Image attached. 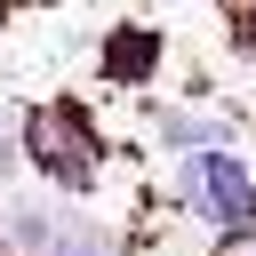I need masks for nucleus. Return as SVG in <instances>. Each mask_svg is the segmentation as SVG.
Listing matches in <instances>:
<instances>
[{
  "instance_id": "0eeeda50",
  "label": "nucleus",
  "mask_w": 256,
  "mask_h": 256,
  "mask_svg": "<svg viewBox=\"0 0 256 256\" xmlns=\"http://www.w3.org/2000/svg\"><path fill=\"white\" fill-rule=\"evenodd\" d=\"M232 8H240V48L256 56V0H232Z\"/></svg>"
},
{
  "instance_id": "6e6552de",
  "label": "nucleus",
  "mask_w": 256,
  "mask_h": 256,
  "mask_svg": "<svg viewBox=\"0 0 256 256\" xmlns=\"http://www.w3.org/2000/svg\"><path fill=\"white\" fill-rule=\"evenodd\" d=\"M0 32H8V0H0Z\"/></svg>"
},
{
  "instance_id": "9d476101",
  "label": "nucleus",
  "mask_w": 256,
  "mask_h": 256,
  "mask_svg": "<svg viewBox=\"0 0 256 256\" xmlns=\"http://www.w3.org/2000/svg\"><path fill=\"white\" fill-rule=\"evenodd\" d=\"M240 256H256V248H240Z\"/></svg>"
},
{
  "instance_id": "9b49d317",
  "label": "nucleus",
  "mask_w": 256,
  "mask_h": 256,
  "mask_svg": "<svg viewBox=\"0 0 256 256\" xmlns=\"http://www.w3.org/2000/svg\"><path fill=\"white\" fill-rule=\"evenodd\" d=\"M208 256H224V248H208Z\"/></svg>"
},
{
  "instance_id": "f257e3e1",
  "label": "nucleus",
  "mask_w": 256,
  "mask_h": 256,
  "mask_svg": "<svg viewBox=\"0 0 256 256\" xmlns=\"http://www.w3.org/2000/svg\"><path fill=\"white\" fill-rule=\"evenodd\" d=\"M16 160L32 168L40 192H56V200H96V192H104L112 136H104V120H96L88 96L56 88V96H40V104L16 112Z\"/></svg>"
},
{
  "instance_id": "1a4fd4ad",
  "label": "nucleus",
  "mask_w": 256,
  "mask_h": 256,
  "mask_svg": "<svg viewBox=\"0 0 256 256\" xmlns=\"http://www.w3.org/2000/svg\"><path fill=\"white\" fill-rule=\"evenodd\" d=\"M0 256H16V248H0Z\"/></svg>"
},
{
  "instance_id": "f03ea898",
  "label": "nucleus",
  "mask_w": 256,
  "mask_h": 256,
  "mask_svg": "<svg viewBox=\"0 0 256 256\" xmlns=\"http://www.w3.org/2000/svg\"><path fill=\"white\" fill-rule=\"evenodd\" d=\"M168 208L224 256L256 248V168L240 144H208V152H184L168 160Z\"/></svg>"
},
{
  "instance_id": "7ed1b4c3",
  "label": "nucleus",
  "mask_w": 256,
  "mask_h": 256,
  "mask_svg": "<svg viewBox=\"0 0 256 256\" xmlns=\"http://www.w3.org/2000/svg\"><path fill=\"white\" fill-rule=\"evenodd\" d=\"M144 144L160 152V160H184V152H208V144H240V128H232V112H216V104H184V96H144Z\"/></svg>"
},
{
  "instance_id": "423d86ee",
  "label": "nucleus",
  "mask_w": 256,
  "mask_h": 256,
  "mask_svg": "<svg viewBox=\"0 0 256 256\" xmlns=\"http://www.w3.org/2000/svg\"><path fill=\"white\" fill-rule=\"evenodd\" d=\"M16 168H24V160H16V112L0 104V184H16Z\"/></svg>"
},
{
  "instance_id": "39448f33",
  "label": "nucleus",
  "mask_w": 256,
  "mask_h": 256,
  "mask_svg": "<svg viewBox=\"0 0 256 256\" xmlns=\"http://www.w3.org/2000/svg\"><path fill=\"white\" fill-rule=\"evenodd\" d=\"M32 256H136V248H128V232H120L112 216H96L88 200H64L56 232H48Z\"/></svg>"
},
{
  "instance_id": "20e7f679",
  "label": "nucleus",
  "mask_w": 256,
  "mask_h": 256,
  "mask_svg": "<svg viewBox=\"0 0 256 256\" xmlns=\"http://www.w3.org/2000/svg\"><path fill=\"white\" fill-rule=\"evenodd\" d=\"M160 64H168V40H160V24H144V16H120V24H104V32H96V80H112V88L144 96V88L160 80Z\"/></svg>"
}]
</instances>
